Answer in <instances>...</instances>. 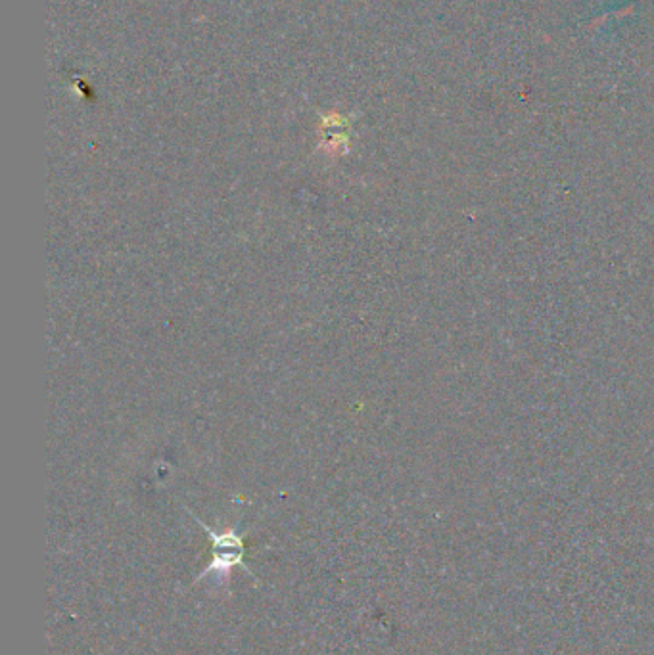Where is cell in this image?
Masks as SVG:
<instances>
[{
    "mask_svg": "<svg viewBox=\"0 0 654 655\" xmlns=\"http://www.w3.org/2000/svg\"><path fill=\"white\" fill-rule=\"evenodd\" d=\"M196 523L208 533L211 541V564L196 577L194 583H200L202 579H206L208 575H215L219 579V583H225L227 577L231 575L233 567H240L242 571H246L250 577H254V573L246 567V562H244V554H246V544H244V539L242 535L236 533V529H227L223 533L219 531H213L211 527H208L204 521L198 520L196 516H192ZM256 579V577H254Z\"/></svg>",
    "mask_w": 654,
    "mask_h": 655,
    "instance_id": "1",
    "label": "cell"
}]
</instances>
